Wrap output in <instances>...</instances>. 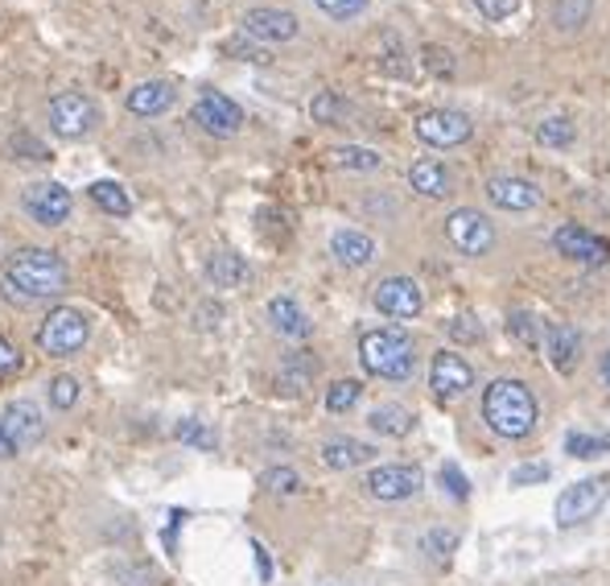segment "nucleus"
I'll list each match as a JSON object with an SVG mask.
<instances>
[{
	"instance_id": "b1692460",
	"label": "nucleus",
	"mask_w": 610,
	"mask_h": 586,
	"mask_svg": "<svg viewBox=\"0 0 610 586\" xmlns=\"http://www.w3.org/2000/svg\"><path fill=\"white\" fill-rule=\"evenodd\" d=\"M367 425H372L376 434H384V438H408V434H413V413H408L405 405H376L372 417H367Z\"/></svg>"
},
{
	"instance_id": "f704fd0d",
	"label": "nucleus",
	"mask_w": 610,
	"mask_h": 586,
	"mask_svg": "<svg viewBox=\"0 0 610 586\" xmlns=\"http://www.w3.org/2000/svg\"><path fill=\"white\" fill-rule=\"evenodd\" d=\"M549 463H520V467H511L508 484L511 487H532V484H549Z\"/></svg>"
},
{
	"instance_id": "c85d7f7f",
	"label": "nucleus",
	"mask_w": 610,
	"mask_h": 586,
	"mask_svg": "<svg viewBox=\"0 0 610 586\" xmlns=\"http://www.w3.org/2000/svg\"><path fill=\"white\" fill-rule=\"evenodd\" d=\"M331 162L343 165V170H379L384 158L376 149H359V145H343V149H331Z\"/></svg>"
},
{
	"instance_id": "72a5a7b5",
	"label": "nucleus",
	"mask_w": 610,
	"mask_h": 586,
	"mask_svg": "<svg viewBox=\"0 0 610 586\" xmlns=\"http://www.w3.org/2000/svg\"><path fill=\"white\" fill-rule=\"evenodd\" d=\"M268 492H276V496H293V492H302V475L293 467H268L261 479Z\"/></svg>"
},
{
	"instance_id": "e433bc0d",
	"label": "nucleus",
	"mask_w": 610,
	"mask_h": 586,
	"mask_svg": "<svg viewBox=\"0 0 610 586\" xmlns=\"http://www.w3.org/2000/svg\"><path fill=\"white\" fill-rule=\"evenodd\" d=\"M437 479H441V487H446L454 499H466V496H470V479L462 475V467H458V463H441Z\"/></svg>"
},
{
	"instance_id": "393cba45",
	"label": "nucleus",
	"mask_w": 610,
	"mask_h": 586,
	"mask_svg": "<svg viewBox=\"0 0 610 586\" xmlns=\"http://www.w3.org/2000/svg\"><path fill=\"white\" fill-rule=\"evenodd\" d=\"M206 277H211V285H218V290H235L240 281H247L244 256H235V252H215L211 264H206Z\"/></svg>"
},
{
	"instance_id": "39448f33",
	"label": "nucleus",
	"mask_w": 610,
	"mask_h": 586,
	"mask_svg": "<svg viewBox=\"0 0 610 586\" xmlns=\"http://www.w3.org/2000/svg\"><path fill=\"white\" fill-rule=\"evenodd\" d=\"M607 492H610V479L607 475H590V479H578L573 487H566L557 496V525L561 528H573L607 504Z\"/></svg>"
},
{
	"instance_id": "6e6552de",
	"label": "nucleus",
	"mask_w": 610,
	"mask_h": 586,
	"mask_svg": "<svg viewBox=\"0 0 610 586\" xmlns=\"http://www.w3.org/2000/svg\"><path fill=\"white\" fill-rule=\"evenodd\" d=\"M21 206H26V215H30L33 223L59 228V223H67V215H71V191L59 186V182H33V186H26V194H21Z\"/></svg>"
},
{
	"instance_id": "2eb2a0df",
	"label": "nucleus",
	"mask_w": 610,
	"mask_h": 586,
	"mask_svg": "<svg viewBox=\"0 0 610 586\" xmlns=\"http://www.w3.org/2000/svg\"><path fill=\"white\" fill-rule=\"evenodd\" d=\"M487 199L504 211H532L540 206V191L528 182V178H511V174H495L487 182Z\"/></svg>"
},
{
	"instance_id": "de8ad7c7",
	"label": "nucleus",
	"mask_w": 610,
	"mask_h": 586,
	"mask_svg": "<svg viewBox=\"0 0 610 586\" xmlns=\"http://www.w3.org/2000/svg\"><path fill=\"white\" fill-rule=\"evenodd\" d=\"M256 562H261V578H268V574H273V566H268V554H264V545H256Z\"/></svg>"
},
{
	"instance_id": "a19ab883",
	"label": "nucleus",
	"mask_w": 610,
	"mask_h": 586,
	"mask_svg": "<svg viewBox=\"0 0 610 586\" xmlns=\"http://www.w3.org/2000/svg\"><path fill=\"white\" fill-rule=\"evenodd\" d=\"M450 335L458 339V343H479V339H482V326L475 323L470 314H458V319L450 323Z\"/></svg>"
},
{
	"instance_id": "aec40b11",
	"label": "nucleus",
	"mask_w": 610,
	"mask_h": 586,
	"mask_svg": "<svg viewBox=\"0 0 610 586\" xmlns=\"http://www.w3.org/2000/svg\"><path fill=\"white\" fill-rule=\"evenodd\" d=\"M376 458V446H367V442H355V438H331L322 446V463L335 471H350V467H364Z\"/></svg>"
},
{
	"instance_id": "58836bf2",
	"label": "nucleus",
	"mask_w": 610,
	"mask_h": 586,
	"mask_svg": "<svg viewBox=\"0 0 610 586\" xmlns=\"http://www.w3.org/2000/svg\"><path fill=\"white\" fill-rule=\"evenodd\" d=\"M17 372H21V355H17V347L9 343V339L0 335V384L13 381Z\"/></svg>"
},
{
	"instance_id": "79ce46f5",
	"label": "nucleus",
	"mask_w": 610,
	"mask_h": 586,
	"mask_svg": "<svg viewBox=\"0 0 610 586\" xmlns=\"http://www.w3.org/2000/svg\"><path fill=\"white\" fill-rule=\"evenodd\" d=\"M516 4L520 0H475V9H479L482 17H491V21H504V17L516 13Z\"/></svg>"
},
{
	"instance_id": "dca6fc26",
	"label": "nucleus",
	"mask_w": 610,
	"mask_h": 586,
	"mask_svg": "<svg viewBox=\"0 0 610 586\" xmlns=\"http://www.w3.org/2000/svg\"><path fill=\"white\" fill-rule=\"evenodd\" d=\"M244 33L261 38V42H289V38H297V17L285 13V9H252L244 17Z\"/></svg>"
},
{
	"instance_id": "37998d69",
	"label": "nucleus",
	"mask_w": 610,
	"mask_h": 586,
	"mask_svg": "<svg viewBox=\"0 0 610 586\" xmlns=\"http://www.w3.org/2000/svg\"><path fill=\"white\" fill-rule=\"evenodd\" d=\"M335 117H338V100L331 95V91H322L318 100H314V120H322V124H331Z\"/></svg>"
},
{
	"instance_id": "cd10ccee",
	"label": "nucleus",
	"mask_w": 610,
	"mask_h": 586,
	"mask_svg": "<svg viewBox=\"0 0 610 586\" xmlns=\"http://www.w3.org/2000/svg\"><path fill=\"white\" fill-rule=\"evenodd\" d=\"M590 0H557V9H552V21H557V30H566V33H573V30H581L586 21H590Z\"/></svg>"
},
{
	"instance_id": "c9c22d12",
	"label": "nucleus",
	"mask_w": 610,
	"mask_h": 586,
	"mask_svg": "<svg viewBox=\"0 0 610 586\" xmlns=\"http://www.w3.org/2000/svg\"><path fill=\"white\" fill-rule=\"evenodd\" d=\"M74 401H79V381L74 376H54L50 381V405L54 410H71Z\"/></svg>"
},
{
	"instance_id": "7ed1b4c3",
	"label": "nucleus",
	"mask_w": 610,
	"mask_h": 586,
	"mask_svg": "<svg viewBox=\"0 0 610 586\" xmlns=\"http://www.w3.org/2000/svg\"><path fill=\"white\" fill-rule=\"evenodd\" d=\"M359 360L379 381H408L413 376V339L405 331H364L359 339Z\"/></svg>"
},
{
	"instance_id": "473e14b6",
	"label": "nucleus",
	"mask_w": 610,
	"mask_h": 586,
	"mask_svg": "<svg viewBox=\"0 0 610 586\" xmlns=\"http://www.w3.org/2000/svg\"><path fill=\"white\" fill-rule=\"evenodd\" d=\"M508 331L520 339L523 347H537L540 339H545V326H540L537 319L528 314V310H516V314H511V319H508Z\"/></svg>"
},
{
	"instance_id": "4be33fe9",
	"label": "nucleus",
	"mask_w": 610,
	"mask_h": 586,
	"mask_svg": "<svg viewBox=\"0 0 610 586\" xmlns=\"http://www.w3.org/2000/svg\"><path fill=\"white\" fill-rule=\"evenodd\" d=\"M408 186L425 199H446L450 194V170L441 162H417L408 170Z\"/></svg>"
},
{
	"instance_id": "49530a36",
	"label": "nucleus",
	"mask_w": 610,
	"mask_h": 586,
	"mask_svg": "<svg viewBox=\"0 0 610 586\" xmlns=\"http://www.w3.org/2000/svg\"><path fill=\"white\" fill-rule=\"evenodd\" d=\"M598 372H602V384L610 388V347L602 352V360H598Z\"/></svg>"
},
{
	"instance_id": "f03ea898",
	"label": "nucleus",
	"mask_w": 610,
	"mask_h": 586,
	"mask_svg": "<svg viewBox=\"0 0 610 586\" xmlns=\"http://www.w3.org/2000/svg\"><path fill=\"white\" fill-rule=\"evenodd\" d=\"M482 422L491 425V434L499 438H528L537 430V396L528 393V384L499 376L482 393Z\"/></svg>"
},
{
	"instance_id": "423d86ee",
	"label": "nucleus",
	"mask_w": 610,
	"mask_h": 586,
	"mask_svg": "<svg viewBox=\"0 0 610 586\" xmlns=\"http://www.w3.org/2000/svg\"><path fill=\"white\" fill-rule=\"evenodd\" d=\"M50 124H54L59 137L79 141V137H88V132L100 124V108H95L83 91H62V95L50 100Z\"/></svg>"
},
{
	"instance_id": "5701e85b",
	"label": "nucleus",
	"mask_w": 610,
	"mask_h": 586,
	"mask_svg": "<svg viewBox=\"0 0 610 586\" xmlns=\"http://www.w3.org/2000/svg\"><path fill=\"white\" fill-rule=\"evenodd\" d=\"M268 323H273L285 339L309 335V319H305L302 306H297L293 297H273V302H268Z\"/></svg>"
},
{
	"instance_id": "6ab92c4d",
	"label": "nucleus",
	"mask_w": 610,
	"mask_h": 586,
	"mask_svg": "<svg viewBox=\"0 0 610 586\" xmlns=\"http://www.w3.org/2000/svg\"><path fill=\"white\" fill-rule=\"evenodd\" d=\"M165 108H174V88L165 79H149V83L129 91V112H136V117H161Z\"/></svg>"
},
{
	"instance_id": "c03bdc74",
	"label": "nucleus",
	"mask_w": 610,
	"mask_h": 586,
	"mask_svg": "<svg viewBox=\"0 0 610 586\" xmlns=\"http://www.w3.org/2000/svg\"><path fill=\"white\" fill-rule=\"evenodd\" d=\"M13 145L21 149V153H30V158H38V162H42V158H50V153H45V145L38 141V137H17Z\"/></svg>"
},
{
	"instance_id": "a18cd8bd",
	"label": "nucleus",
	"mask_w": 610,
	"mask_h": 586,
	"mask_svg": "<svg viewBox=\"0 0 610 586\" xmlns=\"http://www.w3.org/2000/svg\"><path fill=\"white\" fill-rule=\"evenodd\" d=\"M17 451H21V446H17V442L9 438V434H4V430H0V458H13Z\"/></svg>"
},
{
	"instance_id": "f3484780",
	"label": "nucleus",
	"mask_w": 610,
	"mask_h": 586,
	"mask_svg": "<svg viewBox=\"0 0 610 586\" xmlns=\"http://www.w3.org/2000/svg\"><path fill=\"white\" fill-rule=\"evenodd\" d=\"M0 430L17 442V446H30V442L42 438V413L33 401H13L9 410L0 413Z\"/></svg>"
},
{
	"instance_id": "ddd939ff",
	"label": "nucleus",
	"mask_w": 610,
	"mask_h": 586,
	"mask_svg": "<svg viewBox=\"0 0 610 586\" xmlns=\"http://www.w3.org/2000/svg\"><path fill=\"white\" fill-rule=\"evenodd\" d=\"M429 388H434L441 401H454V396H462L466 388H475V372H470V364H466L462 355L437 352L434 364H429Z\"/></svg>"
},
{
	"instance_id": "7c9ffc66",
	"label": "nucleus",
	"mask_w": 610,
	"mask_h": 586,
	"mask_svg": "<svg viewBox=\"0 0 610 586\" xmlns=\"http://www.w3.org/2000/svg\"><path fill=\"white\" fill-rule=\"evenodd\" d=\"M421 549L434 562H450V554L458 549V533H450V528H429L421 537Z\"/></svg>"
},
{
	"instance_id": "4468645a",
	"label": "nucleus",
	"mask_w": 610,
	"mask_h": 586,
	"mask_svg": "<svg viewBox=\"0 0 610 586\" xmlns=\"http://www.w3.org/2000/svg\"><path fill=\"white\" fill-rule=\"evenodd\" d=\"M552 249L561 252V256H569V261H578V264H607L610 261L607 240H598L594 232H586V228H578V223L557 228V235H552Z\"/></svg>"
},
{
	"instance_id": "bb28decb",
	"label": "nucleus",
	"mask_w": 610,
	"mask_h": 586,
	"mask_svg": "<svg viewBox=\"0 0 610 586\" xmlns=\"http://www.w3.org/2000/svg\"><path fill=\"white\" fill-rule=\"evenodd\" d=\"M566 455L569 458L610 455V434H586V430H573V434H566Z\"/></svg>"
},
{
	"instance_id": "1a4fd4ad",
	"label": "nucleus",
	"mask_w": 610,
	"mask_h": 586,
	"mask_svg": "<svg viewBox=\"0 0 610 586\" xmlns=\"http://www.w3.org/2000/svg\"><path fill=\"white\" fill-rule=\"evenodd\" d=\"M470 132H475V124H470L462 112H450V108H434V112H421V117H417V137L434 149L462 145V141H470Z\"/></svg>"
},
{
	"instance_id": "4c0bfd02",
	"label": "nucleus",
	"mask_w": 610,
	"mask_h": 586,
	"mask_svg": "<svg viewBox=\"0 0 610 586\" xmlns=\"http://www.w3.org/2000/svg\"><path fill=\"white\" fill-rule=\"evenodd\" d=\"M177 442H186V446H203V451H211V446H215V434H211L206 425H199V422H182V425H177Z\"/></svg>"
},
{
	"instance_id": "2f4dec72",
	"label": "nucleus",
	"mask_w": 610,
	"mask_h": 586,
	"mask_svg": "<svg viewBox=\"0 0 610 586\" xmlns=\"http://www.w3.org/2000/svg\"><path fill=\"white\" fill-rule=\"evenodd\" d=\"M537 141L540 145H549V149H566L569 141H573V124H569L566 117H549L537 129Z\"/></svg>"
},
{
	"instance_id": "20e7f679",
	"label": "nucleus",
	"mask_w": 610,
	"mask_h": 586,
	"mask_svg": "<svg viewBox=\"0 0 610 586\" xmlns=\"http://www.w3.org/2000/svg\"><path fill=\"white\" fill-rule=\"evenodd\" d=\"M83 343H88V319H83L79 310L59 306V310H50V314H45L42 331H38V347H42L45 355L62 360V355L79 352Z\"/></svg>"
},
{
	"instance_id": "c756f323",
	"label": "nucleus",
	"mask_w": 610,
	"mask_h": 586,
	"mask_svg": "<svg viewBox=\"0 0 610 586\" xmlns=\"http://www.w3.org/2000/svg\"><path fill=\"white\" fill-rule=\"evenodd\" d=\"M359 396H364V384L359 381H338V384H331V393H326V410L347 413L359 405Z\"/></svg>"
},
{
	"instance_id": "f8f14e48",
	"label": "nucleus",
	"mask_w": 610,
	"mask_h": 586,
	"mask_svg": "<svg viewBox=\"0 0 610 586\" xmlns=\"http://www.w3.org/2000/svg\"><path fill=\"white\" fill-rule=\"evenodd\" d=\"M194 120L203 124L211 137H232L244 124V108L235 100H227L223 91H203L199 103H194Z\"/></svg>"
},
{
	"instance_id": "ea45409f",
	"label": "nucleus",
	"mask_w": 610,
	"mask_h": 586,
	"mask_svg": "<svg viewBox=\"0 0 610 586\" xmlns=\"http://www.w3.org/2000/svg\"><path fill=\"white\" fill-rule=\"evenodd\" d=\"M318 9H322V13L338 17V21H347V17L364 13V9H367V0H318Z\"/></svg>"
},
{
	"instance_id": "f257e3e1",
	"label": "nucleus",
	"mask_w": 610,
	"mask_h": 586,
	"mask_svg": "<svg viewBox=\"0 0 610 586\" xmlns=\"http://www.w3.org/2000/svg\"><path fill=\"white\" fill-rule=\"evenodd\" d=\"M67 290V261L50 249H21L9 256L0 273V293L13 306H33L45 297H59Z\"/></svg>"
},
{
	"instance_id": "9d476101",
	"label": "nucleus",
	"mask_w": 610,
	"mask_h": 586,
	"mask_svg": "<svg viewBox=\"0 0 610 586\" xmlns=\"http://www.w3.org/2000/svg\"><path fill=\"white\" fill-rule=\"evenodd\" d=\"M425 484L421 467H408V463H384V467H376L372 475H367V492L376 499H388V504H396V499H408L417 496Z\"/></svg>"
},
{
	"instance_id": "a211bd4d",
	"label": "nucleus",
	"mask_w": 610,
	"mask_h": 586,
	"mask_svg": "<svg viewBox=\"0 0 610 586\" xmlns=\"http://www.w3.org/2000/svg\"><path fill=\"white\" fill-rule=\"evenodd\" d=\"M545 347H549V360L557 372H573V364H578L581 355V335L566 323H552L545 331Z\"/></svg>"
},
{
	"instance_id": "9b49d317",
	"label": "nucleus",
	"mask_w": 610,
	"mask_h": 586,
	"mask_svg": "<svg viewBox=\"0 0 610 586\" xmlns=\"http://www.w3.org/2000/svg\"><path fill=\"white\" fill-rule=\"evenodd\" d=\"M372 302H376V310L388 314V319H417L425 310V293L413 277H388L376 285Z\"/></svg>"
},
{
	"instance_id": "a878e982",
	"label": "nucleus",
	"mask_w": 610,
	"mask_h": 586,
	"mask_svg": "<svg viewBox=\"0 0 610 586\" xmlns=\"http://www.w3.org/2000/svg\"><path fill=\"white\" fill-rule=\"evenodd\" d=\"M91 203L108 211V215H129L132 211V199L120 182H91Z\"/></svg>"
},
{
	"instance_id": "412c9836",
	"label": "nucleus",
	"mask_w": 610,
	"mask_h": 586,
	"mask_svg": "<svg viewBox=\"0 0 610 586\" xmlns=\"http://www.w3.org/2000/svg\"><path fill=\"white\" fill-rule=\"evenodd\" d=\"M331 252H335L338 264H347V269H364V264L376 256V240L364 232H335L331 235Z\"/></svg>"
},
{
	"instance_id": "0eeeda50",
	"label": "nucleus",
	"mask_w": 610,
	"mask_h": 586,
	"mask_svg": "<svg viewBox=\"0 0 610 586\" xmlns=\"http://www.w3.org/2000/svg\"><path fill=\"white\" fill-rule=\"evenodd\" d=\"M446 235H450V244L466 256H482V252H491L495 244V228L487 215L479 211H470V206H458L450 220H446Z\"/></svg>"
}]
</instances>
